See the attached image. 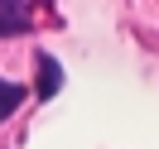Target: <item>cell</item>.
Masks as SVG:
<instances>
[{
  "label": "cell",
  "mask_w": 159,
  "mask_h": 149,
  "mask_svg": "<svg viewBox=\"0 0 159 149\" xmlns=\"http://www.w3.org/2000/svg\"><path fill=\"white\" fill-rule=\"evenodd\" d=\"M34 63H39V96H43V101H48V96H53V91H58V87H63V72H58V63H53V58H48V53H39V58H34Z\"/></svg>",
  "instance_id": "7a4b0ae2"
},
{
  "label": "cell",
  "mask_w": 159,
  "mask_h": 149,
  "mask_svg": "<svg viewBox=\"0 0 159 149\" xmlns=\"http://www.w3.org/2000/svg\"><path fill=\"white\" fill-rule=\"evenodd\" d=\"M24 101V87H15V82H0V120H10L15 111H20Z\"/></svg>",
  "instance_id": "3957f363"
},
{
  "label": "cell",
  "mask_w": 159,
  "mask_h": 149,
  "mask_svg": "<svg viewBox=\"0 0 159 149\" xmlns=\"http://www.w3.org/2000/svg\"><path fill=\"white\" fill-rule=\"evenodd\" d=\"M29 29V15H24V0H0V39Z\"/></svg>",
  "instance_id": "6da1fadb"
}]
</instances>
